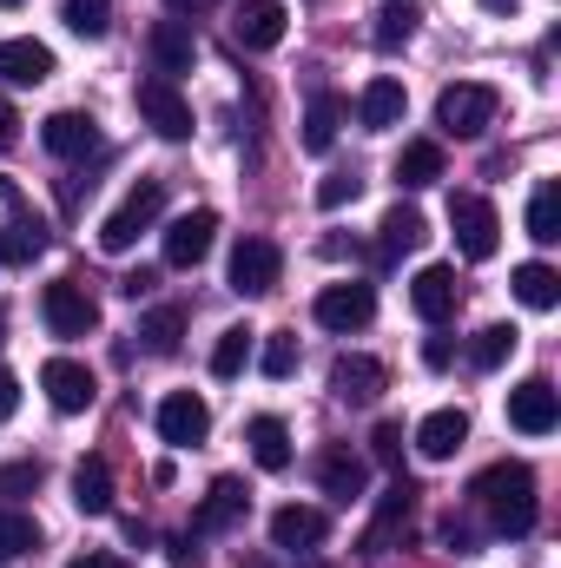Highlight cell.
Here are the masks:
<instances>
[{
  "mask_svg": "<svg viewBox=\"0 0 561 568\" xmlns=\"http://www.w3.org/2000/svg\"><path fill=\"white\" fill-rule=\"evenodd\" d=\"M469 503L489 523V536H529L536 529V469L529 463H489L469 483Z\"/></svg>",
  "mask_w": 561,
  "mask_h": 568,
  "instance_id": "obj_1",
  "label": "cell"
},
{
  "mask_svg": "<svg viewBox=\"0 0 561 568\" xmlns=\"http://www.w3.org/2000/svg\"><path fill=\"white\" fill-rule=\"evenodd\" d=\"M165 212V179H140L106 219H100V252H113V258H126L133 245H140V232H152V219Z\"/></svg>",
  "mask_w": 561,
  "mask_h": 568,
  "instance_id": "obj_2",
  "label": "cell"
},
{
  "mask_svg": "<svg viewBox=\"0 0 561 568\" xmlns=\"http://www.w3.org/2000/svg\"><path fill=\"white\" fill-rule=\"evenodd\" d=\"M496 106H502L496 87H482V80H456V87L436 93V126H442L449 140H476V133L496 126Z\"/></svg>",
  "mask_w": 561,
  "mask_h": 568,
  "instance_id": "obj_3",
  "label": "cell"
},
{
  "mask_svg": "<svg viewBox=\"0 0 561 568\" xmlns=\"http://www.w3.org/2000/svg\"><path fill=\"white\" fill-rule=\"evenodd\" d=\"M449 232H456V252H462L469 265H489L496 245H502V219H496V205L476 199V192H456V199H449Z\"/></svg>",
  "mask_w": 561,
  "mask_h": 568,
  "instance_id": "obj_4",
  "label": "cell"
},
{
  "mask_svg": "<svg viewBox=\"0 0 561 568\" xmlns=\"http://www.w3.org/2000/svg\"><path fill=\"white\" fill-rule=\"evenodd\" d=\"M40 317H47L53 337H93V331H100V304H93V291L80 278L47 284V291H40Z\"/></svg>",
  "mask_w": 561,
  "mask_h": 568,
  "instance_id": "obj_5",
  "label": "cell"
},
{
  "mask_svg": "<svg viewBox=\"0 0 561 568\" xmlns=\"http://www.w3.org/2000/svg\"><path fill=\"white\" fill-rule=\"evenodd\" d=\"M140 120L159 133V140H192V100L178 93V80H159V73H145L140 80Z\"/></svg>",
  "mask_w": 561,
  "mask_h": 568,
  "instance_id": "obj_6",
  "label": "cell"
},
{
  "mask_svg": "<svg viewBox=\"0 0 561 568\" xmlns=\"http://www.w3.org/2000/svg\"><path fill=\"white\" fill-rule=\"evenodd\" d=\"M310 317H317L324 331L350 337V331H364V324L377 317V291H370V284H357V278L324 284V291H317V304H310Z\"/></svg>",
  "mask_w": 561,
  "mask_h": 568,
  "instance_id": "obj_7",
  "label": "cell"
},
{
  "mask_svg": "<svg viewBox=\"0 0 561 568\" xmlns=\"http://www.w3.org/2000/svg\"><path fill=\"white\" fill-rule=\"evenodd\" d=\"M284 278V252L272 239H238L232 245V291L238 297H272Z\"/></svg>",
  "mask_w": 561,
  "mask_h": 568,
  "instance_id": "obj_8",
  "label": "cell"
},
{
  "mask_svg": "<svg viewBox=\"0 0 561 568\" xmlns=\"http://www.w3.org/2000/svg\"><path fill=\"white\" fill-rule=\"evenodd\" d=\"M40 390H47V404H53L60 417H80V410H93V397H100L93 371L73 364V357H47V364H40Z\"/></svg>",
  "mask_w": 561,
  "mask_h": 568,
  "instance_id": "obj_9",
  "label": "cell"
},
{
  "mask_svg": "<svg viewBox=\"0 0 561 568\" xmlns=\"http://www.w3.org/2000/svg\"><path fill=\"white\" fill-rule=\"evenodd\" d=\"M212 239H218V212H212V205H198V212H178V219L165 225V265L192 272V265L212 252Z\"/></svg>",
  "mask_w": 561,
  "mask_h": 568,
  "instance_id": "obj_10",
  "label": "cell"
},
{
  "mask_svg": "<svg viewBox=\"0 0 561 568\" xmlns=\"http://www.w3.org/2000/svg\"><path fill=\"white\" fill-rule=\"evenodd\" d=\"M284 27H290L284 0H238V7H232V40H238L245 53H272L284 40Z\"/></svg>",
  "mask_w": 561,
  "mask_h": 568,
  "instance_id": "obj_11",
  "label": "cell"
},
{
  "mask_svg": "<svg viewBox=\"0 0 561 568\" xmlns=\"http://www.w3.org/2000/svg\"><path fill=\"white\" fill-rule=\"evenodd\" d=\"M509 424L522 429V436H549V429L561 424V390L549 377L516 384V390H509Z\"/></svg>",
  "mask_w": 561,
  "mask_h": 568,
  "instance_id": "obj_12",
  "label": "cell"
},
{
  "mask_svg": "<svg viewBox=\"0 0 561 568\" xmlns=\"http://www.w3.org/2000/svg\"><path fill=\"white\" fill-rule=\"evenodd\" d=\"M145 53H152V73H159V80H178V73H192V60H198L192 20H152V33H145Z\"/></svg>",
  "mask_w": 561,
  "mask_h": 568,
  "instance_id": "obj_13",
  "label": "cell"
},
{
  "mask_svg": "<svg viewBox=\"0 0 561 568\" xmlns=\"http://www.w3.org/2000/svg\"><path fill=\"white\" fill-rule=\"evenodd\" d=\"M159 436H165L172 449L205 443V436H212V404H205V397H192V390H172V397L159 404Z\"/></svg>",
  "mask_w": 561,
  "mask_h": 568,
  "instance_id": "obj_14",
  "label": "cell"
},
{
  "mask_svg": "<svg viewBox=\"0 0 561 568\" xmlns=\"http://www.w3.org/2000/svg\"><path fill=\"white\" fill-rule=\"evenodd\" d=\"M456 304H462V284H456L449 265H422L417 278H410V311H417L422 324H449Z\"/></svg>",
  "mask_w": 561,
  "mask_h": 568,
  "instance_id": "obj_15",
  "label": "cell"
},
{
  "mask_svg": "<svg viewBox=\"0 0 561 568\" xmlns=\"http://www.w3.org/2000/svg\"><path fill=\"white\" fill-rule=\"evenodd\" d=\"M330 390H337L344 404H377V397L390 390V371H384L377 357H357V351H344V357L330 364Z\"/></svg>",
  "mask_w": 561,
  "mask_h": 568,
  "instance_id": "obj_16",
  "label": "cell"
},
{
  "mask_svg": "<svg viewBox=\"0 0 561 568\" xmlns=\"http://www.w3.org/2000/svg\"><path fill=\"white\" fill-rule=\"evenodd\" d=\"M245 509H252V489H245L238 476H212V489H205V503H198V516H192V536H218V529H232Z\"/></svg>",
  "mask_w": 561,
  "mask_h": 568,
  "instance_id": "obj_17",
  "label": "cell"
},
{
  "mask_svg": "<svg viewBox=\"0 0 561 568\" xmlns=\"http://www.w3.org/2000/svg\"><path fill=\"white\" fill-rule=\"evenodd\" d=\"M364 476H370V463H364L350 443H330V449L317 456V483H324V496H337V503H357V496H364Z\"/></svg>",
  "mask_w": 561,
  "mask_h": 568,
  "instance_id": "obj_18",
  "label": "cell"
},
{
  "mask_svg": "<svg viewBox=\"0 0 561 568\" xmlns=\"http://www.w3.org/2000/svg\"><path fill=\"white\" fill-rule=\"evenodd\" d=\"M330 536V523H324V509H310V503H284L278 516H272V549H317Z\"/></svg>",
  "mask_w": 561,
  "mask_h": 568,
  "instance_id": "obj_19",
  "label": "cell"
},
{
  "mask_svg": "<svg viewBox=\"0 0 561 568\" xmlns=\"http://www.w3.org/2000/svg\"><path fill=\"white\" fill-rule=\"evenodd\" d=\"M410 509H417V483L397 469V483L384 489V503H377V516H370V529H364V549H384V542L410 523Z\"/></svg>",
  "mask_w": 561,
  "mask_h": 568,
  "instance_id": "obj_20",
  "label": "cell"
},
{
  "mask_svg": "<svg viewBox=\"0 0 561 568\" xmlns=\"http://www.w3.org/2000/svg\"><path fill=\"white\" fill-rule=\"evenodd\" d=\"M40 145H47L53 159H86V152L100 145V126H93V113H53V120L40 126Z\"/></svg>",
  "mask_w": 561,
  "mask_h": 568,
  "instance_id": "obj_21",
  "label": "cell"
},
{
  "mask_svg": "<svg viewBox=\"0 0 561 568\" xmlns=\"http://www.w3.org/2000/svg\"><path fill=\"white\" fill-rule=\"evenodd\" d=\"M404 113H410V93H404L397 80H370V87H364V100H357L364 133H390V126H404Z\"/></svg>",
  "mask_w": 561,
  "mask_h": 568,
  "instance_id": "obj_22",
  "label": "cell"
},
{
  "mask_svg": "<svg viewBox=\"0 0 561 568\" xmlns=\"http://www.w3.org/2000/svg\"><path fill=\"white\" fill-rule=\"evenodd\" d=\"M0 80L7 87H40V80H53V53L40 40H0Z\"/></svg>",
  "mask_w": 561,
  "mask_h": 568,
  "instance_id": "obj_23",
  "label": "cell"
},
{
  "mask_svg": "<svg viewBox=\"0 0 561 568\" xmlns=\"http://www.w3.org/2000/svg\"><path fill=\"white\" fill-rule=\"evenodd\" d=\"M462 443H469V417H462V410H429L417 424V449L429 463H449Z\"/></svg>",
  "mask_w": 561,
  "mask_h": 568,
  "instance_id": "obj_24",
  "label": "cell"
},
{
  "mask_svg": "<svg viewBox=\"0 0 561 568\" xmlns=\"http://www.w3.org/2000/svg\"><path fill=\"white\" fill-rule=\"evenodd\" d=\"M73 509H80V516H106V509H113V463H106V456H86V463L73 469Z\"/></svg>",
  "mask_w": 561,
  "mask_h": 568,
  "instance_id": "obj_25",
  "label": "cell"
},
{
  "mask_svg": "<svg viewBox=\"0 0 561 568\" xmlns=\"http://www.w3.org/2000/svg\"><path fill=\"white\" fill-rule=\"evenodd\" d=\"M40 252H47V225L27 219V212H13V219L0 225V265H33Z\"/></svg>",
  "mask_w": 561,
  "mask_h": 568,
  "instance_id": "obj_26",
  "label": "cell"
},
{
  "mask_svg": "<svg viewBox=\"0 0 561 568\" xmlns=\"http://www.w3.org/2000/svg\"><path fill=\"white\" fill-rule=\"evenodd\" d=\"M245 443H252V463H258V469H272V476L290 469V429H284L278 417H252V424H245Z\"/></svg>",
  "mask_w": 561,
  "mask_h": 568,
  "instance_id": "obj_27",
  "label": "cell"
},
{
  "mask_svg": "<svg viewBox=\"0 0 561 568\" xmlns=\"http://www.w3.org/2000/svg\"><path fill=\"white\" fill-rule=\"evenodd\" d=\"M178 337H185V311H178V304H159V311L140 317L145 357H178Z\"/></svg>",
  "mask_w": 561,
  "mask_h": 568,
  "instance_id": "obj_28",
  "label": "cell"
},
{
  "mask_svg": "<svg viewBox=\"0 0 561 568\" xmlns=\"http://www.w3.org/2000/svg\"><path fill=\"white\" fill-rule=\"evenodd\" d=\"M442 179V145L436 140H410L397 152V185L404 192H422V185H436Z\"/></svg>",
  "mask_w": 561,
  "mask_h": 568,
  "instance_id": "obj_29",
  "label": "cell"
},
{
  "mask_svg": "<svg viewBox=\"0 0 561 568\" xmlns=\"http://www.w3.org/2000/svg\"><path fill=\"white\" fill-rule=\"evenodd\" d=\"M516 297L529 304V311H555L561 304V272L555 265H542V258H529V265H516Z\"/></svg>",
  "mask_w": 561,
  "mask_h": 568,
  "instance_id": "obj_30",
  "label": "cell"
},
{
  "mask_svg": "<svg viewBox=\"0 0 561 568\" xmlns=\"http://www.w3.org/2000/svg\"><path fill=\"white\" fill-rule=\"evenodd\" d=\"M337 126H344V100L337 93H317L304 106V152H330L337 145Z\"/></svg>",
  "mask_w": 561,
  "mask_h": 568,
  "instance_id": "obj_31",
  "label": "cell"
},
{
  "mask_svg": "<svg viewBox=\"0 0 561 568\" xmlns=\"http://www.w3.org/2000/svg\"><path fill=\"white\" fill-rule=\"evenodd\" d=\"M422 239H429V219H422L417 205H390V212H384V258L417 252Z\"/></svg>",
  "mask_w": 561,
  "mask_h": 568,
  "instance_id": "obj_32",
  "label": "cell"
},
{
  "mask_svg": "<svg viewBox=\"0 0 561 568\" xmlns=\"http://www.w3.org/2000/svg\"><path fill=\"white\" fill-rule=\"evenodd\" d=\"M516 344H522L516 324H482V331L469 337V364H476V371H502V364L516 357Z\"/></svg>",
  "mask_w": 561,
  "mask_h": 568,
  "instance_id": "obj_33",
  "label": "cell"
},
{
  "mask_svg": "<svg viewBox=\"0 0 561 568\" xmlns=\"http://www.w3.org/2000/svg\"><path fill=\"white\" fill-rule=\"evenodd\" d=\"M529 239H536V245H555L561 239V185L555 179H542L536 199H529Z\"/></svg>",
  "mask_w": 561,
  "mask_h": 568,
  "instance_id": "obj_34",
  "label": "cell"
},
{
  "mask_svg": "<svg viewBox=\"0 0 561 568\" xmlns=\"http://www.w3.org/2000/svg\"><path fill=\"white\" fill-rule=\"evenodd\" d=\"M252 351H258V331H245V324H232L218 344H212V377H238L245 364H252Z\"/></svg>",
  "mask_w": 561,
  "mask_h": 568,
  "instance_id": "obj_35",
  "label": "cell"
},
{
  "mask_svg": "<svg viewBox=\"0 0 561 568\" xmlns=\"http://www.w3.org/2000/svg\"><path fill=\"white\" fill-rule=\"evenodd\" d=\"M40 549V523L20 516V509H0V562H20Z\"/></svg>",
  "mask_w": 561,
  "mask_h": 568,
  "instance_id": "obj_36",
  "label": "cell"
},
{
  "mask_svg": "<svg viewBox=\"0 0 561 568\" xmlns=\"http://www.w3.org/2000/svg\"><path fill=\"white\" fill-rule=\"evenodd\" d=\"M410 33H417V13H410V0H397V7H384V13H377V27H370V40H377L384 53H397V47H410Z\"/></svg>",
  "mask_w": 561,
  "mask_h": 568,
  "instance_id": "obj_37",
  "label": "cell"
},
{
  "mask_svg": "<svg viewBox=\"0 0 561 568\" xmlns=\"http://www.w3.org/2000/svg\"><path fill=\"white\" fill-rule=\"evenodd\" d=\"M60 13H67V27H73L80 40H100V33L113 27V0H67Z\"/></svg>",
  "mask_w": 561,
  "mask_h": 568,
  "instance_id": "obj_38",
  "label": "cell"
},
{
  "mask_svg": "<svg viewBox=\"0 0 561 568\" xmlns=\"http://www.w3.org/2000/svg\"><path fill=\"white\" fill-rule=\"evenodd\" d=\"M258 364H265V377H272V384H284V377L297 371V337H290V331H272V337H265V357H258Z\"/></svg>",
  "mask_w": 561,
  "mask_h": 568,
  "instance_id": "obj_39",
  "label": "cell"
},
{
  "mask_svg": "<svg viewBox=\"0 0 561 568\" xmlns=\"http://www.w3.org/2000/svg\"><path fill=\"white\" fill-rule=\"evenodd\" d=\"M40 489V463H0V496H33Z\"/></svg>",
  "mask_w": 561,
  "mask_h": 568,
  "instance_id": "obj_40",
  "label": "cell"
},
{
  "mask_svg": "<svg viewBox=\"0 0 561 568\" xmlns=\"http://www.w3.org/2000/svg\"><path fill=\"white\" fill-rule=\"evenodd\" d=\"M370 456H377L384 469H404V424H377V436H370Z\"/></svg>",
  "mask_w": 561,
  "mask_h": 568,
  "instance_id": "obj_41",
  "label": "cell"
},
{
  "mask_svg": "<svg viewBox=\"0 0 561 568\" xmlns=\"http://www.w3.org/2000/svg\"><path fill=\"white\" fill-rule=\"evenodd\" d=\"M357 192H364V179H350V172H330V179L317 185V205H324V212H337V205H350Z\"/></svg>",
  "mask_w": 561,
  "mask_h": 568,
  "instance_id": "obj_42",
  "label": "cell"
},
{
  "mask_svg": "<svg viewBox=\"0 0 561 568\" xmlns=\"http://www.w3.org/2000/svg\"><path fill=\"white\" fill-rule=\"evenodd\" d=\"M20 410V384H13V371H0V424Z\"/></svg>",
  "mask_w": 561,
  "mask_h": 568,
  "instance_id": "obj_43",
  "label": "cell"
},
{
  "mask_svg": "<svg viewBox=\"0 0 561 568\" xmlns=\"http://www.w3.org/2000/svg\"><path fill=\"white\" fill-rule=\"evenodd\" d=\"M152 284H159V278H152V272H126V278H120V291H126V297H145Z\"/></svg>",
  "mask_w": 561,
  "mask_h": 568,
  "instance_id": "obj_44",
  "label": "cell"
},
{
  "mask_svg": "<svg viewBox=\"0 0 561 568\" xmlns=\"http://www.w3.org/2000/svg\"><path fill=\"white\" fill-rule=\"evenodd\" d=\"M422 364H429V371H442V364H449V344H442V337H429V344H422Z\"/></svg>",
  "mask_w": 561,
  "mask_h": 568,
  "instance_id": "obj_45",
  "label": "cell"
},
{
  "mask_svg": "<svg viewBox=\"0 0 561 568\" xmlns=\"http://www.w3.org/2000/svg\"><path fill=\"white\" fill-rule=\"evenodd\" d=\"M165 7H172V13H185V20H192V13H205V7H218V0H165Z\"/></svg>",
  "mask_w": 561,
  "mask_h": 568,
  "instance_id": "obj_46",
  "label": "cell"
},
{
  "mask_svg": "<svg viewBox=\"0 0 561 568\" xmlns=\"http://www.w3.org/2000/svg\"><path fill=\"white\" fill-rule=\"evenodd\" d=\"M13 126H20V120H13V106L0 100V145H13Z\"/></svg>",
  "mask_w": 561,
  "mask_h": 568,
  "instance_id": "obj_47",
  "label": "cell"
},
{
  "mask_svg": "<svg viewBox=\"0 0 561 568\" xmlns=\"http://www.w3.org/2000/svg\"><path fill=\"white\" fill-rule=\"evenodd\" d=\"M67 568H120L113 556H80V562H67Z\"/></svg>",
  "mask_w": 561,
  "mask_h": 568,
  "instance_id": "obj_48",
  "label": "cell"
},
{
  "mask_svg": "<svg viewBox=\"0 0 561 568\" xmlns=\"http://www.w3.org/2000/svg\"><path fill=\"white\" fill-rule=\"evenodd\" d=\"M0 205H13V179L7 172H0Z\"/></svg>",
  "mask_w": 561,
  "mask_h": 568,
  "instance_id": "obj_49",
  "label": "cell"
},
{
  "mask_svg": "<svg viewBox=\"0 0 561 568\" xmlns=\"http://www.w3.org/2000/svg\"><path fill=\"white\" fill-rule=\"evenodd\" d=\"M482 7H496V13H516V0H482Z\"/></svg>",
  "mask_w": 561,
  "mask_h": 568,
  "instance_id": "obj_50",
  "label": "cell"
},
{
  "mask_svg": "<svg viewBox=\"0 0 561 568\" xmlns=\"http://www.w3.org/2000/svg\"><path fill=\"white\" fill-rule=\"evenodd\" d=\"M0 344H7V304H0Z\"/></svg>",
  "mask_w": 561,
  "mask_h": 568,
  "instance_id": "obj_51",
  "label": "cell"
},
{
  "mask_svg": "<svg viewBox=\"0 0 561 568\" xmlns=\"http://www.w3.org/2000/svg\"><path fill=\"white\" fill-rule=\"evenodd\" d=\"M0 7H20V0H0Z\"/></svg>",
  "mask_w": 561,
  "mask_h": 568,
  "instance_id": "obj_52",
  "label": "cell"
}]
</instances>
